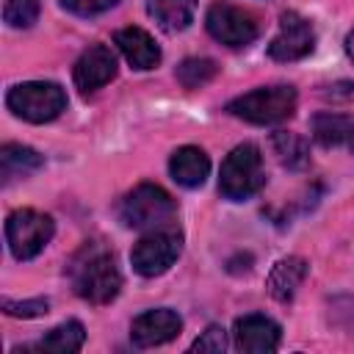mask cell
Segmentation results:
<instances>
[{"instance_id": "obj_1", "label": "cell", "mask_w": 354, "mask_h": 354, "mask_svg": "<svg viewBox=\"0 0 354 354\" xmlns=\"http://www.w3.org/2000/svg\"><path fill=\"white\" fill-rule=\"evenodd\" d=\"M66 274L72 279L75 293L88 304H108L122 290V274H119L116 257L100 241L83 243L72 254Z\"/></svg>"}, {"instance_id": "obj_2", "label": "cell", "mask_w": 354, "mask_h": 354, "mask_svg": "<svg viewBox=\"0 0 354 354\" xmlns=\"http://www.w3.org/2000/svg\"><path fill=\"white\" fill-rule=\"evenodd\" d=\"M177 216V202L169 191L155 183H141L124 194L119 202V218L130 230H158L169 227Z\"/></svg>"}, {"instance_id": "obj_3", "label": "cell", "mask_w": 354, "mask_h": 354, "mask_svg": "<svg viewBox=\"0 0 354 354\" xmlns=\"http://www.w3.org/2000/svg\"><path fill=\"white\" fill-rule=\"evenodd\" d=\"M296 88L293 86H260L227 102V113L249 122V124H279L296 111Z\"/></svg>"}, {"instance_id": "obj_4", "label": "cell", "mask_w": 354, "mask_h": 354, "mask_svg": "<svg viewBox=\"0 0 354 354\" xmlns=\"http://www.w3.org/2000/svg\"><path fill=\"white\" fill-rule=\"evenodd\" d=\"M266 185V169H263V155L254 144H238L221 163L218 171V191L224 199L243 202L254 196Z\"/></svg>"}, {"instance_id": "obj_5", "label": "cell", "mask_w": 354, "mask_h": 354, "mask_svg": "<svg viewBox=\"0 0 354 354\" xmlns=\"http://www.w3.org/2000/svg\"><path fill=\"white\" fill-rule=\"evenodd\" d=\"M6 105L14 116L33 124H44L66 111V91L50 80H28L8 88Z\"/></svg>"}, {"instance_id": "obj_6", "label": "cell", "mask_w": 354, "mask_h": 354, "mask_svg": "<svg viewBox=\"0 0 354 354\" xmlns=\"http://www.w3.org/2000/svg\"><path fill=\"white\" fill-rule=\"evenodd\" d=\"M53 232V218L33 207H19L6 218V241L17 260H33L50 243Z\"/></svg>"}, {"instance_id": "obj_7", "label": "cell", "mask_w": 354, "mask_h": 354, "mask_svg": "<svg viewBox=\"0 0 354 354\" xmlns=\"http://www.w3.org/2000/svg\"><path fill=\"white\" fill-rule=\"evenodd\" d=\"M180 252H183V232L174 224H169V227L149 230L133 246L130 263L141 277H160L174 266Z\"/></svg>"}, {"instance_id": "obj_8", "label": "cell", "mask_w": 354, "mask_h": 354, "mask_svg": "<svg viewBox=\"0 0 354 354\" xmlns=\"http://www.w3.org/2000/svg\"><path fill=\"white\" fill-rule=\"evenodd\" d=\"M205 28L216 41L227 47H246L260 33L257 19L246 8H238L232 3H213L205 14Z\"/></svg>"}, {"instance_id": "obj_9", "label": "cell", "mask_w": 354, "mask_h": 354, "mask_svg": "<svg viewBox=\"0 0 354 354\" xmlns=\"http://www.w3.org/2000/svg\"><path fill=\"white\" fill-rule=\"evenodd\" d=\"M313 47H315V30H313V25H310L301 14L285 11V14L279 17V30H277V36H274L271 44H268V55H271L274 61L288 64V61H299V58L310 55Z\"/></svg>"}, {"instance_id": "obj_10", "label": "cell", "mask_w": 354, "mask_h": 354, "mask_svg": "<svg viewBox=\"0 0 354 354\" xmlns=\"http://www.w3.org/2000/svg\"><path fill=\"white\" fill-rule=\"evenodd\" d=\"M232 337H235V348L246 351V354H271L279 346L282 329L274 318L263 315V313H249L241 315L232 326Z\"/></svg>"}, {"instance_id": "obj_11", "label": "cell", "mask_w": 354, "mask_h": 354, "mask_svg": "<svg viewBox=\"0 0 354 354\" xmlns=\"http://www.w3.org/2000/svg\"><path fill=\"white\" fill-rule=\"evenodd\" d=\"M116 77V55L108 44H91L80 53L72 69V80L83 94H91Z\"/></svg>"}, {"instance_id": "obj_12", "label": "cell", "mask_w": 354, "mask_h": 354, "mask_svg": "<svg viewBox=\"0 0 354 354\" xmlns=\"http://www.w3.org/2000/svg\"><path fill=\"white\" fill-rule=\"evenodd\" d=\"M180 329H183V318L174 310L158 307V310H147L133 318L130 337L138 348H155V346L174 340L180 335Z\"/></svg>"}, {"instance_id": "obj_13", "label": "cell", "mask_w": 354, "mask_h": 354, "mask_svg": "<svg viewBox=\"0 0 354 354\" xmlns=\"http://www.w3.org/2000/svg\"><path fill=\"white\" fill-rule=\"evenodd\" d=\"M113 44L122 50V55L127 58V64L133 69L144 72V69L158 66V61H160V47L155 44V39L144 28H136V25L119 28L113 33Z\"/></svg>"}, {"instance_id": "obj_14", "label": "cell", "mask_w": 354, "mask_h": 354, "mask_svg": "<svg viewBox=\"0 0 354 354\" xmlns=\"http://www.w3.org/2000/svg\"><path fill=\"white\" fill-rule=\"evenodd\" d=\"M207 171H210V158L199 147L185 144V147L174 149L169 158V174L183 188H199L205 183Z\"/></svg>"}, {"instance_id": "obj_15", "label": "cell", "mask_w": 354, "mask_h": 354, "mask_svg": "<svg viewBox=\"0 0 354 354\" xmlns=\"http://www.w3.org/2000/svg\"><path fill=\"white\" fill-rule=\"evenodd\" d=\"M304 277H307V260L304 257H282L274 263V268L268 274V293L277 301L288 304V301H293Z\"/></svg>"}, {"instance_id": "obj_16", "label": "cell", "mask_w": 354, "mask_h": 354, "mask_svg": "<svg viewBox=\"0 0 354 354\" xmlns=\"http://www.w3.org/2000/svg\"><path fill=\"white\" fill-rule=\"evenodd\" d=\"M83 340H86V329H83V324L80 321H64V324H58L55 329H50L41 340H36V343H28V346H19V348H14V351H50V354H75V351H80V346H83Z\"/></svg>"}, {"instance_id": "obj_17", "label": "cell", "mask_w": 354, "mask_h": 354, "mask_svg": "<svg viewBox=\"0 0 354 354\" xmlns=\"http://www.w3.org/2000/svg\"><path fill=\"white\" fill-rule=\"evenodd\" d=\"M313 138L321 147H351L354 149V119L346 113H315L310 122Z\"/></svg>"}, {"instance_id": "obj_18", "label": "cell", "mask_w": 354, "mask_h": 354, "mask_svg": "<svg viewBox=\"0 0 354 354\" xmlns=\"http://www.w3.org/2000/svg\"><path fill=\"white\" fill-rule=\"evenodd\" d=\"M41 166H44V158L36 149L25 147V144H3L0 147V177H3V183L28 177V174L39 171Z\"/></svg>"}, {"instance_id": "obj_19", "label": "cell", "mask_w": 354, "mask_h": 354, "mask_svg": "<svg viewBox=\"0 0 354 354\" xmlns=\"http://www.w3.org/2000/svg\"><path fill=\"white\" fill-rule=\"evenodd\" d=\"M147 11L163 30L174 33L191 25L196 0H147Z\"/></svg>"}, {"instance_id": "obj_20", "label": "cell", "mask_w": 354, "mask_h": 354, "mask_svg": "<svg viewBox=\"0 0 354 354\" xmlns=\"http://www.w3.org/2000/svg\"><path fill=\"white\" fill-rule=\"evenodd\" d=\"M271 147H274V155L279 158V163L288 166V169H304L310 163V147L296 133H285V130L274 133Z\"/></svg>"}, {"instance_id": "obj_21", "label": "cell", "mask_w": 354, "mask_h": 354, "mask_svg": "<svg viewBox=\"0 0 354 354\" xmlns=\"http://www.w3.org/2000/svg\"><path fill=\"white\" fill-rule=\"evenodd\" d=\"M218 66L216 61L210 58H185L180 66H177V80L185 86V88H199L205 83H210L216 77Z\"/></svg>"}, {"instance_id": "obj_22", "label": "cell", "mask_w": 354, "mask_h": 354, "mask_svg": "<svg viewBox=\"0 0 354 354\" xmlns=\"http://www.w3.org/2000/svg\"><path fill=\"white\" fill-rule=\"evenodd\" d=\"M39 0H3V19L11 28H30L39 19Z\"/></svg>"}, {"instance_id": "obj_23", "label": "cell", "mask_w": 354, "mask_h": 354, "mask_svg": "<svg viewBox=\"0 0 354 354\" xmlns=\"http://www.w3.org/2000/svg\"><path fill=\"white\" fill-rule=\"evenodd\" d=\"M227 348V332L224 326L218 324H210L194 343H191V351H199V354H221Z\"/></svg>"}, {"instance_id": "obj_24", "label": "cell", "mask_w": 354, "mask_h": 354, "mask_svg": "<svg viewBox=\"0 0 354 354\" xmlns=\"http://www.w3.org/2000/svg\"><path fill=\"white\" fill-rule=\"evenodd\" d=\"M0 307L6 310V315H14V318H39V315L47 313L50 301H47V299H25V301L3 299Z\"/></svg>"}, {"instance_id": "obj_25", "label": "cell", "mask_w": 354, "mask_h": 354, "mask_svg": "<svg viewBox=\"0 0 354 354\" xmlns=\"http://www.w3.org/2000/svg\"><path fill=\"white\" fill-rule=\"evenodd\" d=\"M119 0H61V6L69 11V14H77V17H97L108 8H113Z\"/></svg>"}, {"instance_id": "obj_26", "label": "cell", "mask_w": 354, "mask_h": 354, "mask_svg": "<svg viewBox=\"0 0 354 354\" xmlns=\"http://www.w3.org/2000/svg\"><path fill=\"white\" fill-rule=\"evenodd\" d=\"M346 53L354 61V30H348V36H346Z\"/></svg>"}]
</instances>
